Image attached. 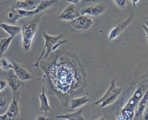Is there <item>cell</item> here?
<instances>
[{"instance_id":"9c48e42d","label":"cell","mask_w":148,"mask_h":120,"mask_svg":"<svg viewBox=\"0 0 148 120\" xmlns=\"http://www.w3.org/2000/svg\"><path fill=\"white\" fill-rule=\"evenodd\" d=\"M81 14L79 12L75 6L72 5L67 6L58 16V19L66 21H72L76 17L80 16Z\"/></svg>"},{"instance_id":"ba28073f","label":"cell","mask_w":148,"mask_h":120,"mask_svg":"<svg viewBox=\"0 0 148 120\" xmlns=\"http://www.w3.org/2000/svg\"><path fill=\"white\" fill-rule=\"evenodd\" d=\"M134 17L133 13H131L129 17L124 21L118 24L110 31L108 36V41H112L120 35L125 28L130 24Z\"/></svg>"},{"instance_id":"4dcf8cb0","label":"cell","mask_w":148,"mask_h":120,"mask_svg":"<svg viewBox=\"0 0 148 120\" xmlns=\"http://www.w3.org/2000/svg\"><path fill=\"white\" fill-rule=\"evenodd\" d=\"M35 120H50V119L46 118L45 116H42V115H39L38 116Z\"/></svg>"},{"instance_id":"9a60e30c","label":"cell","mask_w":148,"mask_h":120,"mask_svg":"<svg viewBox=\"0 0 148 120\" xmlns=\"http://www.w3.org/2000/svg\"><path fill=\"white\" fill-rule=\"evenodd\" d=\"M36 8V3L33 0H25L24 1H17L14 8L24 9L27 10H34Z\"/></svg>"},{"instance_id":"4fadbf2b","label":"cell","mask_w":148,"mask_h":120,"mask_svg":"<svg viewBox=\"0 0 148 120\" xmlns=\"http://www.w3.org/2000/svg\"><path fill=\"white\" fill-rule=\"evenodd\" d=\"M39 99L40 100V111L43 112L45 116L47 115L48 111H51V107L49 104L47 97L45 94V90L44 85H42V93H38Z\"/></svg>"},{"instance_id":"484cf974","label":"cell","mask_w":148,"mask_h":120,"mask_svg":"<svg viewBox=\"0 0 148 120\" xmlns=\"http://www.w3.org/2000/svg\"><path fill=\"white\" fill-rule=\"evenodd\" d=\"M67 41H68V39H65V40H63V41H60V40H59L58 41H57V42L56 43V44L53 46V48H52V52L55 51L56 50H57L58 46H60V45H62V44L66 43Z\"/></svg>"},{"instance_id":"d590c367","label":"cell","mask_w":148,"mask_h":120,"mask_svg":"<svg viewBox=\"0 0 148 120\" xmlns=\"http://www.w3.org/2000/svg\"><path fill=\"white\" fill-rule=\"evenodd\" d=\"M144 19H148V17H144Z\"/></svg>"},{"instance_id":"83f0119b","label":"cell","mask_w":148,"mask_h":120,"mask_svg":"<svg viewBox=\"0 0 148 120\" xmlns=\"http://www.w3.org/2000/svg\"><path fill=\"white\" fill-rule=\"evenodd\" d=\"M145 23H146V26H145V25L143 24H142V27L143 28L145 31V33L146 34V37H147V46H148V21L147 20H145Z\"/></svg>"},{"instance_id":"836d02e7","label":"cell","mask_w":148,"mask_h":120,"mask_svg":"<svg viewBox=\"0 0 148 120\" xmlns=\"http://www.w3.org/2000/svg\"><path fill=\"white\" fill-rule=\"evenodd\" d=\"M105 118H106V117H102V118H101L99 119H98L97 120H105Z\"/></svg>"},{"instance_id":"7c38bea8","label":"cell","mask_w":148,"mask_h":120,"mask_svg":"<svg viewBox=\"0 0 148 120\" xmlns=\"http://www.w3.org/2000/svg\"><path fill=\"white\" fill-rule=\"evenodd\" d=\"M6 114L12 118L13 120H18L20 117V110L18 104L17 98L13 95L12 101L9 105V107L6 112Z\"/></svg>"},{"instance_id":"44dd1931","label":"cell","mask_w":148,"mask_h":120,"mask_svg":"<svg viewBox=\"0 0 148 120\" xmlns=\"http://www.w3.org/2000/svg\"><path fill=\"white\" fill-rule=\"evenodd\" d=\"M6 16L8 21L12 23H15L20 18L15 8L9 9L7 12Z\"/></svg>"},{"instance_id":"2e32d148","label":"cell","mask_w":148,"mask_h":120,"mask_svg":"<svg viewBox=\"0 0 148 120\" xmlns=\"http://www.w3.org/2000/svg\"><path fill=\"white\" fill-rule=\"evenodd\" d=\"M90 100V99L87 98V96H83L78 98H72L69 101L71 104V108L69 109V111H73V110L83 106Z\"/></svg>"},{"instance_id":"1f68e13d","label":"cell","mask_w":148,"mask_h":120,"mask_svg":"<svg viewBox=\"0 0 148 120\" xmlns=\"http://www.w3.org/2000/svg\"><path fill=\"white\" fill-rule=\"evenodd\" d=\"M132 3V5H133V7L135 8L136 6V3L140 1V0H131Z\"/></svg>"},{"instance_id":"4316f807","label":"cell","mask_w":148,"mask_h":120,"mask_svg":"<svg viewBox=\"0 0 148 120\" xmlns=\"http://www.w3.org/2000/svg\"><path fill=\"white\" fill-rule=\"evenodd\" d=\"M142 118L143 120H148V103H147V105L143 111Z\"/></svg>"},{"instance_id":"277c9868","label":"cell","mask_w":148,"mask_h":120,"mask_svg":"<svg viewBox=\"0 0 148 120\" xmlns=\"http://www.w3.org/2000/svg\"><path fill=\"white\" fill-rule=\"evenodd\" d=\"M43 35L45 39V45L44 48L43 49V51L42 53L40 54L39 59L36 61L35 63H34L32 65L29 66V67H39V62L41 61L42 57L45 54V60H46L49 56V54L52 52V48L53 46L56 44V43L62 37V35H60L58 36H52L47 34L45 32H43Z\"/></svg>"},{"instance_id":"8992f818","label":"cell","mask_w":148,"mask_h":120,"mask_svg":"<svg viewBox=\"0 0 148 120\" xmlns=\"http://www.w3.org/2000/svg\"><path fill=\"white\" fill-rule=\"evenodd\" d=\"M10 62L13 66L14 74L20 80L23 82L33 78L32 74L28 68V66L18 64L12 60H10Z\"/></svg>"},{"instance_id":"3957f363","label":"cell","mask_w":148,"mask_h":120,"mask_svg":"<svg viewBox=\"0 0 148 120\" xmlns=\"http://www.w3.org/2000/svg\"><path fill=\"white\" fill-rule=\"evenodd\" d=\"M115 81L116 79L114 78L111 81L110 86L104 95L98 100L94 102L91 105L92 106L99 104L100 107L103 108L115 101L122 92L121 88H118L116 86Z\"/></svg>"},{"instance_id":"7402d4cb","label":"cell","mask_w":148,"mask_h":120,"mask_svg":"<svg viewBox=\"0 0 148 120\" xmlns=\"http://www.w3.org/2000/svg\"><path fill=\"white\" fill-rule=\"evenodd\" d=\"M9 90L5 88L2 91L0 92V108L5 107L8 103L9 100Z\"/></svg>"},{"instance_id":"e575fe53","label":"cell","mask_w":148,"mask_h":120,"mask_svg":"<svg viewBox=\"0 0 148 120\" xmlns=\"http://www.w3.org/2000/svg\"><path fill=\"white\" fill-rule=\"evenodd\" d=\"M25 1V0H18V1Z\"/></svg>"},{"instance_id":"5b68a950","label":"cell","mask_w":148,"mask_h":120,"mask_svg":"<svg viewBox=\"0 0 148 120\" xmlns=\"http://www.w3.org/2000/svg\"><path fill=\"white\" fill-rule=\"evenodd\" d=\"M92 25L93 21L91 18L85 15H80L70 21L69 27L72 31L82 32L90 30Z\"/></svg>"},{"instance_id":"74e56055","label":"cell","mask_w":148,"mask_h":120,"mask_svg":"<svg viewBox=\"0 0 148 120\" xmlns=\"http://www.w3.org/2000/svg\"><path fill=\"white\" fill-rule=\"evenodd\" d=\"M147 103H148V101H147Z\"/></svg>"},{"instance_id":"d6986e66","label":"cell","mask_w":148,"mask_h":120,"mask_svg":"<svg viewBox=\"0 0 148 120\" xmlns=\"http://www.w3.org/2000/svg\"><path fill=\"white\" fill-rule=\"evenodd\" d=\"M57 0H44L42 1L36 8V9L34 10V14H37L42 11L46 10L49 8H50L52 5H53Z\"/></svg>"},{"instance_id":"f1b7e54d","label":"cell","mask_w":148,"mask_h":120,"mask_svg":"<svg viewBox=\"0 0 148 120\" xmlns=\"http://www.w3.org/2000/svg\"><path fill=\"white\" fill-rule=\"evenodd\" d=\"M7 82L2 79H0V92L4 90L6 87Z\"/></svg>"},{"instance_id":"30bf717a","label":"cell","mask_w":148,"mask_h":120,"mask_svg":"<svg viewBox=\"0 0 148 120\" xmlns=\"http://www.w3.org/2000/svg\"><path fill=\"white\" fill-rule=\"evenodd\" d=\"M106 9V5L102 3H99L83 9L81 10L80 14L81 15L88 14L92 16H98L103 13Z\"/></svg>"},{"instance_id":"6da1fadb","label":"cell","mask_w":148,"mask_h":120,"mask_svg":"<svg viewBox=\"0 0 148 120\" xmlns=\"http://www.w3.org/2000/svg\"><path fill=\"white\" fill-rule=\"evenodd\" d=\"M39 67L44 72L43 79L48 94L57 98L63 107L87 86L85 68L73 53L57 49L46 60L40 61Z\"/></svg>"},{"instance_id":"8d00e7d4","label":"cell","mask_w":148,"mask_h":120,"mask_svg":"<svg viewBox=\"0 0 148 120\" xmlns=\"http://www.w3.org/2000/svg\"><path fill=\"white\" fill-rule=\"evenodd\" d=\"M61 1H64V0H61Z\"/></svg>"},{"instance_id":"52a82bcc","label":"cell","mask_w":148,"mask_h":120,"mask_svg":"<svg viewBox=\"0 0 148 120\" xmlns=\"http://www.w3.org/2000/svg\"><path fill=\"white\" fill-rule=\"evenodd\" d=\"M9 72L6 76V79L9 87L13 93V95L16 96V94H18L21 90L23 88L24 83L20 80L13 70H9Z\"/></svg>"},{"instance_id":"ac0fdd59","label":"cell","mask_w":148,"mask_h":120,"mask_svg":"<svg viewBox=\"0 0 148 120\" xmlns=\"http://www.w3.org/2000/svg\"><path fill=\"white\" fill-rule=\"evenodd\" d=\"M135 110L124 107L116 120H133Z\"/></svg>"},{"instance_id":"7a4b0ae2","label":"cell","mask_w":148,"mask_h":120,"mask_svg":"<svg viewBox=\"0 0 148 120\" xmlns=\"http://www.w3.org/2000/svg\"><path fill=\"white\" fill-rule=\"evenodd\" d=\"M40 17V14L37 15L33 19L24 23L21 27L23 46L25 50H28L31 46L32 39L37 30Z\"/></svg>"},{"instance_id":"d4e9b609","label":"cell","mask_w":148,"mask_h":120,"mask_svg":"<svg viewBox=\"0 0 148 120\" xmlns=\"http://www.w3.org/2000/svg\"><path fill=\"white\" fill-rule=\"evenodd\" d=\"M113 1L115 2V3L118 6L121 8H124L127 3V0H113Z\"/></svg>"},{"instance_id":"cb8c5ba5","label":"cell","mask_w":148,"mask_h":120,"mask_svg":"<svg viewBox=\"0 0 148 120\" xmlns=\"http://www.w3.org/2000/svg\"><path fill=\"white\" fill-rule=\"evenodd\" d=\"M16 10L18 13V14H19L20 18L24 17H28V16H30L33 14H35L34 10H27L19 9H16Z\"/></svg>"},{"instance_id":"603a6c76","label":"cell","mask_w":148,"mask_h":120,"mask_svg":"<svg viewBox=\"0 0 148 120\" xmlns=\"http://www.w3.org/2000/svg\"><path fill=\"white\" fill-rule=\"evenodd\" d=\"M0 67L4 71H8L11 69L13 70V66L10 61H9L5 58H1L0 59Z\"/></svg>"},{"instance_id":"5bb4252c","label":"cell","mask_w":148,"mask_h":120,"mask_svg":"<svg viewBox=\"0 0 148 120\" xmlns=\"http://www.w3.org/2000/svg\"><path fill=\"white\" fill-rule=\"evenodd\" d=\"M0 27L6 31L8 34H9L10 37H12L13 38L19 32H20L21 30V27L13 26L7 23H0Z\"/></svg>"},{"instance_id":"e0dca14e","label":"cell","mask_w":148,"mask_h":120,"mask_svg":"<svg viewBox=\"0 0 148 120\" xmlns=\"http://www.w3.org/2000/svg\"><path fill=\"white\" fill-rule=\"evenodd\" d=\"M83 108H81L77 111L73 113L66 114L61 115H58L56 117L57 118L66 119L68 120H86L82 115Z\"/></svg>"},{"instance_id":"f546056e","label":"cell","mask_w":148,"mask_h":120,"mask_svg":"<svg viewBox=\"0 0 148 120\" xmlns=\"http://www.w3.org/2000/svg\"><path fill=\"white\" fill-rule=\"evenodd\" d=\"M0 120H13L12 118L9 117L6 113L0 115Z\"/></svg>"},{"instance_id":"d6a6232c","label":"cell","mask_w":148,"mask_h":120,"mask_svg":"<svg viewBox=\"0 0 148 120\" xmlns=\"http://www.w3.org/2000/svg\"><path fill=\"white\" fill-rule=\"evenodd\" d=\"M66 1L73 4H77L80 0H66Z\"/></svg>"},{"instance_id":"ffe728a7","label":"cell","mask_w":148,"mask_h":120,"mask_svg":"<svg viewBox=\"0 0 148 120\" xmlns=\"http://www.w3.org/2000/svg\"><path fill=\"white\" fill-rule=\"evenodd\" d=\"M13 38L10 37L8 38H3L0 40V57H2L3 53L8 49Z\"/></svg>"},{"instance_id":"8fae6325","label":"cell","mask_w":148,"mask_h":120,"mask_svg":"<svg viewBox=\"0 0 148 120\" xmlns=\"http://www.w3.org/2000/svg\"><path fill=\"white\" fill-rule=\"evenodd\" d=\"M148 101V89L144 94L142 99L138 103L135 110V114L133 120H141L142 114Z\"/></svg>"}]
</instances>
